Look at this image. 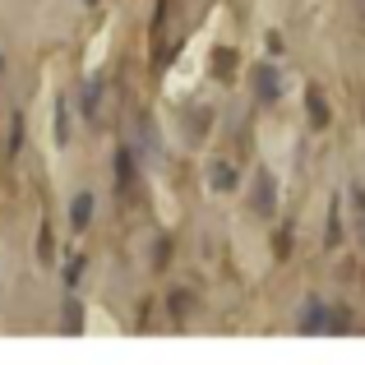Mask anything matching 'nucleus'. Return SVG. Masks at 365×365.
I'll return each instance as SVG.
<instances>
[{
    "mask_svg": "<svg viewBox=\"0 0 365 365\" xmlns=\"http://www.w3.org/2000/svg\"><path fill=\"white\" fill-rule=\"evenodd\" d=\"M79 277H83V259H70V264H65V282H79Z\"/></svg>",
    "mask_w": 365,
    "mask_h": 365,
    "instance_id": "obj_11",
    "label": "nucleus"
},
{
    "mask_svg": "<svg viewBox=\"0 0 365 365\" xmlns=\"http://www.w3.org/2000/svg\"><path fill=\"white\" fill-rule=\"evenodd\" d=\"M19 139H24V116H14V130H9V148L19 153Z\"/></svg>",
    "mask_w": 365,
    "mask_h": 365,
    "instance_id": "obj_12",
    "label": "nucleus"
},
{
    "mask_svg": "<svg viewBox=\"0 0 365 365\" xmlns=\"http://www.w3.org/2000/svg\"><path fill=\"white\" fill-rule=\"evenodd\" d=\"M351 204H356V227H361V241H365V190L351 195Z\"/></svg>",
    "mask_w": 365,
    "mask_h": 365,
    "instance_id": "obj_10",
    "label": "nucleus"
},
{
    "mask_svg": "<svg viewBox=\"0 0 365 365\" xmlns=\"http://www.w3.org/2000/svg\"><path fill=\"white\" fill-rule=\"evenodd\" d=\"M255 93H259V102H273L277 98V74H273V65H255Z\"/></svg>",
    "mask_w": 365,
    "mask_h": 365,
    "instance_id": "obj_1",
    "label": "nucleus"
},
{
    "mask_svg": "<svg viewBox=\"0 0 365 365\" xmlns=\"http://www.w3.org/2000/svg\"><path fill=\"white\" fill-rule=\"evenodd\" d=\"M213 70H217V79H227V74L236 70V56H232V46H217V56H213Z\"/></svg>",
    "mask_w": 365,
    "mask_h": 365,
    "instance_id": "obj_7",
    "label": "nucleus"
},
{
    "mask_svg": "<svg viewBox=\"0 0 365 365\" xmlns=\"http://www.w3.org/2000/svg\"><path fill=\"white\" fill-rule=\"evenodd\" d=\"M208 185H213V190H232V185H236L232 167H222V162H213V167H208Z\"/></svg>",
    "mask_w": 365,
    "mask_h": 365,
    "instance_id": "obj_5",
    "label": "nucleus"
},
{
    "mask_svg": "<svg viewBox=\"0 0 365 365\" xmlns=\"http://www.w3.org/2000/svg\"><path fill=\"white\" fill-rule=\"evenodd\" d=\"M259 190H255V208L259 213H273V176H268V171H259Z\"/></svg>",
    "mask_w": 365,
    "mask_h": 365,
    "instance_id": "obj_3",
    "label": "nucleus"
},
{
    "mask_svg": "<svg viewBox=\"0 0 365 365\" xmlns=\"http://www.w3.org/2000/svg\"><path fill=\"white\" fill-rule=\"evenodd\" d=\"M305 102H310V120L324 130V125H329V102L319 98V88H310V93H305Z\"/></svg>",
    "mask_w": 365,
    "mask_h": 365,
    "instance_id": "obj_4",
    "label": "nucleus"
},
{
    "mask_svg": "<svg viewBox=\"0 0 365 365\" xmlns=\"http://www.w3.org/2000/svg\"><path fill=\"white\" fill-rule=\"evenodd\" d=\"M324 324H329V310H324L319 301H305V314H301V333H324Z\"/></svg>",
    "mask_w": 365,
    "mask_h": 365,
    "instance_id": "obj_2",
    "label": "nucleus"
},
{
    "mask_svg": "<svg viewBox=\"0 0 365 365\" xmlns=\"http://www.w3.org/2000/svg\"><path fill=\"white\" fill-rule=\"evenodd\" d=\"M70 217H74V227H88V217H93V195H74Z\"/></svg>",
    "mask_w": 365,
    "mask_h": 365,
    "instance_id": "obj_6",
    "label": "nucleus"
},
{
    "mask_svg": "<svg viewBox=\"0 0 365 365\" xmlns=\"http://www.w3.org/2000/svg\"><path fill=\"white\" fill-rule=\"evenodd\" d=\"M347 324H351L347 319V305H338V310L329 314V324H324V333H347Z\"/></svg>",
    "mask_w": 365,
    "mask_h": 365,
    "instance_id": "obj_9",
    "label": "nucleus"
},
{
    "mask_svg": "<svg viewBox=\"0 0 365 365\" xmlns=\"http://www.w3.org/2000/svg\"><path fill=\"white\" fill-rule=\"evenodd\" d=\"M130 176H134V153L120 148L116 153V180H120V185H130Z\"/></svg>",
    "mask_w": 365,
    "mask_h": 365,
    "instance_id": "obj_8",
    "label": "nucleus"
}]
</instances>
